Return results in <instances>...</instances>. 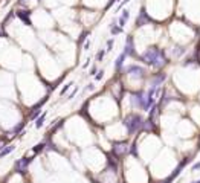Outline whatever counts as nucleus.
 <instances>
[{
    "mask_svg": "<svg viewBox=\"0 0 200 183\" xmlns=\"http://www.w3.org/2000/svg\"><path fill=\"white\" fill-rule=\"evenodd\" d=\"M103 76H104V70H99V72H98V75H95V80L101 81V80H103Z\"/></svg>",
    "mask_w": 200,
    "mask_h": 183,
    "instance_id": "nucleus-23",
    "label": "nucleus"
},
{
    "mask_svg": "<svg viewBox=\"0 0 200 183\" xmlns=\"http://www.w3.org/2000/svg\"><path fill=\"white\" fill-rule=\"evenodd\" d=\"M0 148H3V142L2 140H0Z\"/></svg>",
    "mask_w": 200,
    "mask_h": 183,
    "instance_id": "nucleus-31",
    "label": "nucleus"
},
{
    "mask_svg": "<svg viewBox=\"0 0 200 183\" xmlns=\"http://www.w3.org/2000/svg\"><path fill=\"white\" fill-rule=\"evenodd\" d=\"M130 148H131V145H130L129 142H125V140H122V142H115L113 147H112V154H113L116 159H121V157H124V156L129 154Z\"/></svg>",
    "mask_w": 200,
    "mask_h": 183,
    "instance_id": "nucleus-5",
    "label": "nucleus"
},
{
    "mask_svg": "<svg viewBox=\"0 0 200 183\" xmlns=\"http://www.w3.org/2000/svg\"><path fill=\"white\" fill-rule=\"evenodd\" d=\"M72 86H73V84H72V82H67V84H66V86H64V87H63V90H61V95H64V93H66V92L69 90V89H71Z\"/></svg>",
    "mask_w": 200,
    "mask_h": 183,
    "instance_id": "nucleus-22",
    "label": "nucleus"
},
{
    "mask_svg": "<svg viewBox=\"0 0 200 183\" xmlns=\"http://www.w3.org/2000/svg\"><path fill=\"white\" fill-rule=\"evenodd\" d=\"M125 58H127V55H125L124 52H122V54H121V55L116 58V61H115V69H116L118 72L121 70V69H122V66H124V61H125Z\"/></svg>",
    "mask_w": 200,
    "mask_h": 183,
    "instance_id": "nucleus-12",
    "label": "nucleus"
},
{
    "mask_svg": "<svg viewBox=\"0 0 200 183\" xmlns=\"http://www.w3.org/2000/svg\"><path fill=\"white\" fill-rule=\"evenodd\" d=\"M166 78H168V75L165 72H162V70L156 72V73H153L150 76V87H156V89L162 87V84L166 81Z\"/></svg>",
    "mask_w": 200,
    "mask_h": 183,
    "instance_id": "nucleus-7",
    "label": "nucleus"
},
{
    "mask_svg": "<svg viewBox=\"0 0 200 183\" xmlns=\"http://www.w3.org/2000/svg\"><path fill=\"white\" fill-rule=\"evenodd\" d=\"M121 18H124L125 22L129 20V18H130V11H129V9H124V11H122V15H121Z\"/></svg>",
    "mask_w": 200,
    "mask_h": 183,
    "instance_id": "nucleus-19",
    "label": "nucleus"
},
{
    "mask_svg": "<svg viewBox=\"0 0 200 183\" xmlns=\"http://www.w3.org/2000/svg\"><path fill=\"white\" fill-rule=\"evenodd\" d=\"M43 122H45V114H41L38 119H37V124H35V127L37 128H40V127L43 125Z\"/></svg>",
    "mask_w": 200,
    "mask_h": 183,
    "instance_id": "nucleus-16",
    "label": "nucleus"
},
{
    "mask_svg": "<svg viewBox=\"0 0 200 183\" xmlns=\"http://www.w3.org/2000/svg\"><path fill=\"white\" fill-rule=\"evenodd\" d=\"M37 2H41V0H37Z\"/></svg>",
    "mask_w": 200,
    "mask_h": 183,
    "instance_id": "nucleus-32",
    "label": "nucleus"
},
{
    "mask_svg": "<svg viewBox=\"0 0 200 183\" xmlns=\"http://www.w3.org/2000/svg\"><path fill=\"white\" fill-rule=\"evenodd\" d=\"M124 54H125L127 57H134V55H136V50H134V40H133V37H131V35H129V37H127V40H125Z\"/></svg>",
    "mask_w": 200,
    "mask_h": 183,
    "instance_id": "nucleus-8",
    "label": "nucleus"
},
{
    "mask_svg": "<svg viewBox=\"0 0 200 183\" xmlns=\"http://www.w3.org/2000/svg\"><path fill=\"white\" fill-rule=\"evenodd\" d=\"M139 60H141L144 64L156 69V70H162L168 64V61H170L168 57H166L165 49L157 47V46H151V47L145 49L141 55H139Z\"/></svg>",
    "mask_w": 200,
    "mask_h": 183,
    "instance_id": "nucleus-1",
    "label": "nucleus"
},
{
    "mask_svg": "<svg viewBox=\"0 0 200 183\" xmlns=\"http://www.w3.org/2000/svg\"><path fill=\"white\" fill-rule=\"evenodd\" d=\"M129 2H131V0H124V2H121V3H119V6H118V11L124 6V5H125V3H129Z\"/></svg>",
    "mask_w": 200,
    "mask_h": 183,
    "instance_id": "nucleus-24",
    "label": "nucleus"
},
{
    "mask_svg": "<svg viewBox=\"0 0 200 183\" xmlns=\"http://www.w3.org/2000/svg\"><path fill=\"white\" fill-rule=\"evenodd\" d=\"M197 171H200V160L192 163V166H191V172H197Z\"/></svg>",
    "mask_w": 200,
    "mask_h": 183,
    "instance_id": "nucleus-15",
    "label": "nucleus"
},
{
    "mask_svg": "<svg viewBox=\"0 0 200 183\" xmlns=\"http://www.w3.org/2000/svg\"><path fill=\"white\" fill-rule=\"evenodd\" d=\"M17 15L20 17V20H22V22H24L28 26H31V18H29L31 12H29V11H17Z\"/></svg>",
    "mask_w": 200,
    "mask_h": 183,
    "instance_id": "nucleus-11",
    "label": "nucleus"
},
{
    "mask_svg": "<svg viewBox=\"0 0 200 183\" xmlns=\"http://www.w3.org/2000/svg\"><path fill=\"white\" fill-rule=\"evenodd\" d=\"M192 160H194V154H188V156L182 157V159L176 163V166L173 168V171L170 172V177H171V179H174V180L179 179V177H180V174L185 171V168H187L188 165L192 163Z\"/></svg>",
    "mask_w": 200,
    "mask_h": 183,
    "instance_id": "nucleus-3",
    "label": "nucleus"
},
{
    "mask_svg": "<svg viewBox=\"0 0 200 183\" xmlns=\"http://www.w3.org/2000/svg\"><path fill=\"white\" fill-rule=\"evenodd\" d=\"M89 64H90V58H87V60H86V63L82 64V67L86 69V67H87V66H89Z\"/></svg>",
    "mask_w": 200,
    "mask_h": 183,
    "instance_id": "nucleus-27",
    "label": "nucleus"
},
{
    "mask_svg": "<svg viewBox=\"0 0 200 183\" xmlns=\"http://www.w3.org/2000/svg\"><path fill=\"white\" fill-rule=\"evenodd\" d=\"M174 182V179H171L170 175H166L165 179H162V180H159V182H156V183H173Z\"/></svg>",
    "mask_w": 200,
    "mask_h": 183,
    "instance_id": "nucleus-18",
    "label": "nucleus"
},
{
    "mask_svg": "<svg viewBox=\"0 0 200 183\" xmlns=\"http://www.w3.org/2000/svg\"><path fill=\"white\" fill-rule=\"evenodd\" d=\"M45 148V144H38V145H37V147H34V148H32V151H34V153H40V151H41V149Z\"/></svg>",
    "mask_w": 200,
    "mask_h": 183,
    "instance_id": "nucleus-20",
    "label": "nucleus"
},
{
    "mask_svg": "<svg viewBox=\"0 0 200 183\" xmlns=\"http://www.w3.org/2000/svg\"><path fill=\"white\" fill-rule=\"evenodd\" d=\"M76 92H78V87H75V90H73V92L71 93V95H69V99H72V98H73V96L76 95Z\"/></svg>",
    "mask_w": 200,
    "mask_h": 183,
    "instance_id": "nucleus-25",
    "label": "nucleus"
},
{
    "mask_svg": "<svg viewBox=\"0 0 200 183\" xmlns=\"http://www.w3.org/2000/svg\"><path fill=\"white\" fill-rule=\"evenodd\" d=\"M191 183H200V179H197V180H192Z\"/></svg>",
    "mask_w": 200,
    "mask_h": 183,
    "instance_id": "nucleus-29",
    "label": "nucleus"
},
{
    "mask_svg": "<svg viewBox=\"0 0 200 183\" xmlns=\"http://www.w3.org/2000/svg\"><path fill=\"white\" fill-rule=\"evenodd\" d=\"M113 43H115V40H113V38H110V40L107 41V49H106V52H110V50L113 49Z\"/></svg>",
    "mask_w": 200,
    "mask_h": 183,
    "instance_id": "nucleus-17",
    "label": "nucleus"
},
{
    "mask_svg": "<svg viewBox=\"0 0 200 183\" xmlns=\"http://www.w3.org/2000/svg\"><path fill=\"white\" fill-rule=\"evenodd\" d=\"M131 104L141 110H145V112H150V107H148V101H147V92L139 90L134 92L131 95Z\"/></svg>",
    "mask_w": 200,
    "mask_h": 183,
    "instance_id": "nucleus-4",
    "label": "nucleus"
},
{
    "mask_svg": "<svg viewBox=\"0 0 200 183\" xmlns=\"http://www.w3.org/2000/svg\"><path fill=\"white\" fill-rule=\"evenodd\" d=\"M90 75H96V66H93L90 69Z\"/></svg>",
    "mask_w": 200,
    "mask_h": 183,
    "instance_id": "nucleus-28",
    "label": "nucleus"
},
{
    "mask_svg": "<svg viewBox=\"0 0 200 183\" xmlns=\"http://www.w3.org/2000/svg\"><path fill=\"white\" fill-rule=\"evenodd\" d=\"M148 23H151V17L148 15V12L145 11V8H141V12H139V15L136 18V26L141 28V26L148 24Z\"/></svg>",
    "mask_w": 200,
    "mask_h": 183,
    "instance_id": "nucleus-9",
    "label": "nucleus"
},
{
    "mask_svg": "<svg viewBox=\"0 0 200 183\" xmlns=\"http://www.w3.org/2000/svg\"><path fill=\"white\" fill-rule=\"evenodd\" d=\"M144 122H145V119L142 118L141 114L130 113V114H127L125 119H124V127H125V130H127L129 134H136V133L142 131Z\"/></svg>",
    "mask_w": 200,
    "mask_h": 183,
    "instance_id": "nucleus-2",
    "label": "nucleus"
},
{
    "mask_svg": "<svg viewBox=\"0 0 200 183\" xmlns=\"http://www.w3.org/2000/svg\"><path fill=\"white\" fill-rule=\"evenodd\" d=\"M110 32H112L113 35H118V34L122 32V28H121L119 24H116V22H113L112 23V26H110Z\"/></svg>",
    "mask_w": 200,
    "mask_h": 183,
    "instance_id": "nucleus-13",
    "label": "nucleus"
},
{
    "mask_svg": "<svg viewBox=\"0 0 200 183\" xmlns=\"http://www.w3.org/2000/svg\"><path fill=\"white\" fill-rule=\"evenodd\" d=\"M89 47H90V40H87V41H86V44H84V50H89Z\"/></svg>",
    "mask_w": 200,
    "mask_h": 183,
    "instance_id": "nucleus-26",
    "label": "nucleus"
},
{
    "mask_svg": "<svg viewBox=\"0 0 200 183\" xmlns=\"http://www.w3.org/2000/svg\"><path fill=\"white\" fill-rule=\"evenodd\" d=\"M104 55H106V50H99V52H98V55H96V61H103Z\"/></svg>",
    "mask_w": 200,
    "mask_h": 183,
    "instance_id": "nucleus-21",
    "label": "nucleus"
},
{
    "mask_svg": "<svg viewBox=\"0 0 200 183\" xmlns=\"http://www.w3.org/2000/svg\"><path fill=\"white\" fill-rule=\"evenodd\" d=\"M15 149V145H9V147H6L5 149H2L0 151V157H5V156H8L9 153H12Z\"/></svg>",
    "mask_w": 200,
    "mask_h": 183,
    "instance_id": "nucleus-14",
    "label": "nucleus"
},
{
    "mask_svg": "<svg viewBox=\"0 0 200 183\" xmlns=\"http://www.w3.org/2000/svg\"><path fill=\"white\" fill-rule=\"evenodd\" d=\"M125 73L130 78H134V80H144L147 76V70L138 64H130L129 67H125Z\"/></svg>",
    "mask_w": 200,
    "mask_h": 183,
    "instance_id": "nucleus-6",
    "label": "nucleus"
},
{
    "mask_svg": "<svg viewBox=\"0 0 200 183\" xmlns=\"http://www.w3.org/2000/svg\"><path fill=\"white\" fill-rule=\"evenodd\" d=\"M31 159H20L17 163H15V171L18 172H26L28 170V165H29Z\"/></svg>",
    "mask_w": 200,
    "mask_h": 183,
    "instance_id": "nucleus-10",
    "label": "nucleus"
},
{
    "mask_svg": "<svg viewBox=\"0 0 200 183\" xmlns=\"http://www.w3.org/2000/svg\"><path fill=\"white\" fill-rule=\"evenodd\" d=\"M18 2H20V3H26L28 0H18Z\"/></svg>",
    "mask_w": 200,
    "mask_h": 183,
    "instance_id": "nucleus-30",
    "label": "nucleus"
}]
</instances>
